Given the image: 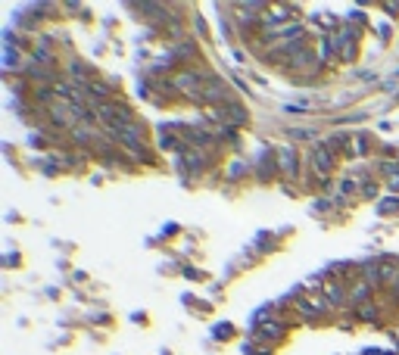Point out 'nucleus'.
Here are the masks:
<instances>
[{
    "label": "nucleus",
    "instance_id": "1",
    "mask_svg": "<svg viewBox=\"0 0 399 355\" xmlns=\"http://www.w3.org/2000/svg\"><path fill=\"white\" fill-rule=\"evenodd\" d=\"M293 311L296 315H303L309 324H322L324 318H331V302L322 296V290H309V293L296 296L293 299Z\"/></svg>",
    "mask_w": 399,
    "mask_h": 355
},
{
    "label": "nucleus",
    "instance_id": "2",
    "mask_svg": "<svg viewBox=\"0 0 399 355\" xmlns=\"http://www.w3.org/2000/svg\"><path fill=\"white\" fill-rule=\"evenodd\" d=\"M306 165H309L312 178H315V184L328 191V187H331V175H334V169H337V159H334L328 150L322 147V141L312 143V150H309V156H306Z\"/></svg>",
    "mask_w": 399,
    "mask_h": 355
},
{
    "label": "nucleus",
    "instance_id": "3",
    "mask_svg": "<svg viewBox=\"0 0 399 355\" xmlns=\"http://www.w3.org/2000/svg\"><path fill=\"white\" fill-rule=\"evenodd\" d=\"M290 330H293V324L287 321L284 315H272V318H262V321L256 324V333L259 340H265V343H284V340L290 337Z\"/></svg>",
    "mask_w": 399,
    "mask_h": 355
},
{
    "label": "nucleus",
    "instance_id": "4",
    "mask_svg": "<svg viewBox=\"0 0 399 355\" xmlns=\"http://www.w3.org/2000/svg\"><path fill=\"white\" fill-rule=\"evenodd\" d=\"M274 156H278V172L284 181H296L303 172V162H300V153H296L293 143H281L278 150H274Z\"/></svg>",
    "mask_w": 399,
    "mask_h": 355
},
{
    "label": "nucleus",
    "instance_id": "5",
    "mask_svg": "<svg viewBox=\"0 0 399 355\" xmlns=\"http://www.w3.org/2000/svg\"><path fill=\"white\" fill-rule=\"evenodd\" d=\"M203 93H206V106H215V110H222V106L234 103L231 84L224 82V78H219V75H213L206 84H203Z\"/></svg>",
    "mask_w": 399,
    "mask_h": 355
},
{
    "label": "nucleus",
    "instance_id": "6",
    "mask_svg": "<svg viewBox=\"0 0 399 355\" xmlns=\"http://www.w3.org/2000/svg\"><path fill=\"white\" fill-rule=\"evenodd\" d=\"M322 296L331 302L334 311L346 309V306H350V284L340 280V278H331V280H324V284H322Z\"/></svg>",
    "mask_w": 399,
    "mask_h": 355
},
{
    "label": "nucleus",
    "instance_id": "7",
    "mask_svg": "<svg viewBox=\"0 0 399 355\" xmlns=\"http://www.w3.org/2000/svg\"><path fill=\"white\" fill-rule=\"evenodd\" d=\"M222 125H231V128H237V131H241V128L250 125V110H246L241 100L222 106Z\"/></svg>",
    "mask_w": 399,
    "mask_h": 355
},
{
    "label": "nucleus",
    "instance_id": "8",
    "mask_svg": "<svg viewBox=\"0 0 399 355\" xmlns=\"http://www.w3.org/2000/svg\"><path fill=\"white\" fill-rule=\"evenodd\" d=\"M253 175H256L262 184H268L274 175H281L278 172V156H274V150H262V156L256 159V165H253Z\"/></svg>",
    "mask_w": 399,
    "mask_h": 355
},
{
    "label": "nucleus",
    "instance_id": "9",
    "mask_svg": "<svg viewBox=\"0 0 399 355\" xmlns=\"http://www.w3.org/2000/svg\"><path fill=\"white\" fill-rule=\"evenodd\" d=\"M169 53L175 56V60H178V66L184 69L191 60H197V56H200V50H197V41H194V38H181V41H175V44L169 47Z\"/></svg>",
    "mask_w": 399,
    "mask_h": 355
},
{
    "label": "nucleus",
    "instance_id": "10",
    "mask_svg": "<svg viewBox=\"0 0 399 355\" xmlns=\"http://www.w3.org/2000/svg\"><path fill=\"white\" fill-rule=\"evenodd\" d=\"M66 75H69V82H72V84H78V88H84V91H88V88H91V82H94L88 63H82V60H69Z\"/></svg>",
    "mask_w": 399,
    "mask_h": 355
},
{
    "label": "nucleus",
    "instance_id": "11",
    "mask_svg": "<svg viewBox=\"0 0 399 355\" xmlns=\"http://www.w3.org/2000/svg\"><path fill=\"white\" fill-rule=\"evenodd\" d=\"M374 290L368 280H362V278H355V284L350 287V309H359V306H365V302H372L374 299Z\"/></svg>",
    "mask_w": 399,
    "mask_h": 355
},
{
    "label": "nucleus",
    "instance_id": "12",
    "mask_svg": "<svg viewBox=\"0 0 399 355\" xmlns=\"http://www.w3.org/2000/svg\"><path fill=\"white\" fill-rule=\"evenodd\" d=\"M253 178V165L243 162V159H231L228 165H224V181L228 184H241V181Z\"/></svg>",
    "mask_w": 399,
    "mask_h": 355
},
{
    "label": "nucleus",
    "instance_id": "13",
    "mask_svg": "<svg viewBox=\"0 0 399 355\" xmlns=\"http://www.w3.org/2000/svg\"><path fill=\"white\" fill-rule=\"evenodd\" d=\"M353 311H355V321H362V324H381V318H384V309L377 306L374 299L359 309H353Z\"/></svg>",
    "mask_w": 399,
    "mask_h": 355
},
{
    "label": "nucleus",
    "instance_id": "14",
    "mask_svg": "<svg viewBox=\"0 0 399 355\" xmlns=\"http://www.w3.org/2000/svg\"><path fill=\"white\" fill-rule=\"evenodd\" d=\"M355 271H359V278L368 280L372 287H384V280H381V265H377V262H362L359 268H355Z\"/></svg>",
    "mask_w": 399,
    "mask_h": 355
},
{
    "label": "nucleus",
    "instance_id": "15",
    "mask_svg": "<svg viewBox=\"0 0 399 355\" xmlns=\"http://www.w3.org/2000/svg\"><path fill=\"white\" fill-rule=\"evenodd\" d=\"M315 50H318V60H322V66H324L328 60H337V47H334V38H331L328 32L318 38V47H315Z\"/></svg>",
    "mask_w": 399,
    "mask_h": 355
},
{
    "label": "nucleus",
    "instance_id": "16",
    "mask_svg": "<svg viewBox=\"0 0 399 355\" xmlns=\"http://www.w3.org/2000/svg\"><path fill=\"white\" fill-rule=\"evenodd\" d=\"M374 209H377V215H381V219H393V215H399V197L390 193V197H384Z\"/></svg>",
    "mask_w": 399,
    "mask_h": 355
},
{
    "label": "nucleus",
    "instance_id": "17",
    "mask_svg": "<svg viewBox=\"0 0 399 355\" xmlns=\"http://www.w3.org/2000/svg\"><path fill=\"white\" fill-rule=\"evenodd\" d=\"M72 141H75L78 147H88V143L94 141V128L91 125H75L72 128Z\"/></svg>",
    "mask_w": 399,
    "mask_h": 355
},
{
    "label": "nucleus",
    "instance_id": "18",
    "mask_svg": "<svg viewBox=\"0 0 399 355\" xmlns=\"http://www.w3.org/2000/svg\"><path fill=\"white\" fill-rule=\"evenodd\" d=\"M372 153V137L368 134H355L353 137V156H365Z\"/></svg>",
    "mask_w": 399,
    "mask_h": 355
},
{
    "label": "nucleus",
    "instance_id": "19",
    "mask_svg": "<svg viewBox=\"0 0 399 355\" xmlns=\"http://www.w3.org/2000/svg\"><path fill=\"white\" fill-rule=\"evenodd\" d=\"M377 193H381V181H374V178H368V181H362V193L359 197L362 200H374Z\"/></svg>",
    "mask_w": 399,
    "mask_h": 355
},
{
    "label": "nucleus",
    "instance_id": "20",
    "mask_svg": "<svg viewBox=\"0 0 399 355\" xmlns=\"http://www.w3.org/2000/svg\"><path fill=\"white\" fill-rule=\"evenodd\" d=\"M355 56H359V44H355V41H353V44H343V47L337 50V60L340 63H355Z\"/></svg>",
    "mask_w": 399,
    "mask_h": 355
},
{
    "label": "nucleus",
    "instance_id": "21",
    "mask_svg": "<svg viewBox=\"0 0 399 355\" xmlns=\"http://www.w3.org/2000/svg\"><path fill=\"white\" fill-rule=\"evenodd\" d=\"M287 137H290V141H315V131H312V128H290Z\"/></svg>",
    "mask_w": 399,
    "mask_h": 355
},
{
    "label": "nucleus",
    "instance_id": "22",
    "mask_svg": "<svg viewBox=\"0 0 399 355\" xmlns=\"http://www.w3.org/2000/svg\"><path fill=\"white\" fill-rule=\"evenodd\" d=\"M213 337H215V340H219V343H222V337H234V328H231V324H215Z\"/></svg>",
    "mask_w": 399,
    "mask_h": 355
},
{
    "label": "nucleus",
    "instance_id": "23",
    "mask_svg": "<svg viewBox=\"0 0 399 355\" xmlns=\"http://www.w3.org/2000/svg\"><path fill=\"white\" fill-rule=\"evenodd\" d=\"M184 274H187L191 280H200V278H203V271H197V268H184Z\"/></svg>",
    "mask_w": 399,
    "mask_h": 355
},
{
    "label": "nucleus",
    "instance_id": "24",
    "mask_svg": "<svg viewBox=\"0 0 399 355\" xmlns=\"http://www.w3.org/2000/svg\"><path fill=\"white\" fill-rule=\"evenodd\" d=\"M381 10H384V13H393V16H396V13H399V4H381Z\"/></svg>",
    "mask_w": 399,
    "mask_h": 355
},
{
    "label": "nucleus",
    "instance_id": "25",
    "mask_svg": "<svg viewBox=\"0 0 399 355\" xmlns=\"http://www.w3.org/2000/svg\"><path fill=\"white\" fill-rule=\"evenodd\" d=\"M393 340H396V349H399V328H396V333H393Z\"/></svg>",
    "mask_w": 399,
    "mask_h": 355
}]
</instances>
